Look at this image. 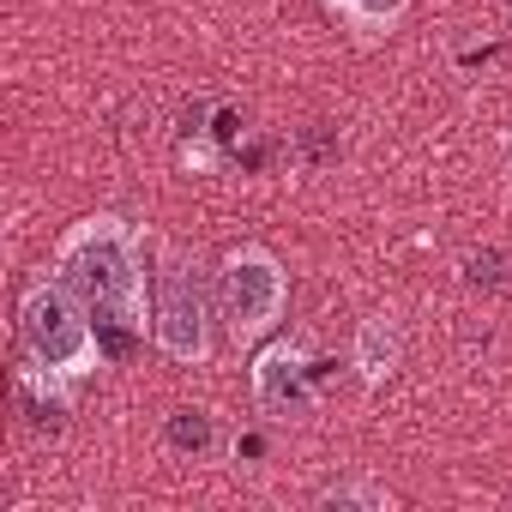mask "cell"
<instances>
[{"label":"cell","mask_w":512,"mask_h":512,"mask_svg":"<svg viewBox=\"0 0 512 512\" xmlns=\"http://www.w3.org/2000/svg\"><path fill=\"white\" fill-rule=\"evenodd\" d=\"M145 223L121 217V211H91L79 223L61 229L55 241V272L91 302L97 326L121 332V338H145L151 332V260H145Z\"/></svg>","instance_id":"cell-1"},{"label":"cell","mask_w":512,"mask_h":512,"mask_svg":"<svg viewBox=\"0 0 512 512\" xmlns=\"http://www.w3.org/2000/svg\"><path fill=\"white\" fill-rule=\"evenodd\" d=\"M19 350L25 362H37L43 374L85 386L103 374V326L91 314V302L49 266L25 284L19 296Z\"/></svg>","instance_id":"cell-2"},{"label":"cell","mask_w":512,"mask_h":512,"mask_svg":"<svg viewBox=\"0 0 512 512\" xmlns=\"http://www.w3.org/2000/svg\"><path fill=\"white\" fill-rule=\"evenodd\" d=\"M217 290L187 247L163 241L151 266V344L175 368H205L217 350Z\"/></svg>","instance_id":"cell-3"},{"label":"cell","mask_w":512,"mask_h":512,"mask_svg":"<svg viewBox=\"0 0 512 512\" xmlns=\"http://www.w3.org/2000/svg\"><path fill=\"white\" fill-rule=\"evenodd\" d=\"M211 290H217V326H223L229 350H247V356L260 350L266 338H278V326L290 314V272H284L278 253L260 247V241L229 247L217 260Z\"/></svg>","instance_id":"cell-4"},{"label":"cell","mask_w":512,"mask_h":512,"mask_svg":"<svg viewBox=\"0 0 512 512\" xmlns=\"http://www.w3.org/2000/svg\"><path fill=\"white\" fill-rule=\"evenodd\" d=\"M247 386H253V410L266 422L290 428V422H308L314 416V356L302 338H266L253 350V368H247Z\"/></svg>","instance_id":"cell-5"},{"label":"cell","mask_w":512,"mask_h":512,"mask_svg":"<svg viewBox=\"0 0 512 512\" xmlns=\"http://www.w3.org/2000/svg\"><path fill=\"white\" fill-rule=\"evenodd\" d=\"M350 368H356V380H362L368 392H380V386L404 368V326H398V314H368V320L356 326V338H350Z\"/></svg>","instance_id":"cell-6"},{"label":"cell","mask_w":512,"mask_h":512,"mask_svg":"<svg viewBox=\"0 0 512 512\" xmlns=\"http://www.w3.org/2000/svg\"><path fill=\"white\" fill-rule=\"evenodd\" d=\"M320 7L338 19V31H350L356 43H386L404 19H410V0H320Z\"/></svg>","instance_id":"cell-7"},{"label":"cell","mask_w":512,"mask_h":512,"mask_svg":"<svg viewBox=\"0 0 512 512\" xmlns=\"http://www.w3.org/2000/svg\"><path fill=\"white\" fill-rule=\"evenodd\" d=\"M314 506H338V512H386L392 506V488L386 482H374V476H344V482H326L320 494H314Z\"/></svg>","instance_id":"cell-8"},{"label":"cell","mask_w":512,"mask_h":512,"mask_svg":"<svg viewBox=\"0 0 512 512\" xmlns=\"http://www.w3.org/2000/svg\"><path fill=\"white\" fill-rule=\"evenodd\" d=\"M169 446L205 458V452H211V416H205V410H175V416H169Z\"/></svg>","instance_id":"cell-9"},{"label":"cell","mask_w":512,"mask_h":512,"mask_svg":"<svg viewBox=\"0 0 512 512\" xmlns=\"http://www.w3.org/2000/svg\"><path fill=\"white\" fill-rule=\"evenodd\" d=\"M500 13H506V19H512V0H500Z\"/></svg>","instance_id":"cell-10"}]
</instances>
